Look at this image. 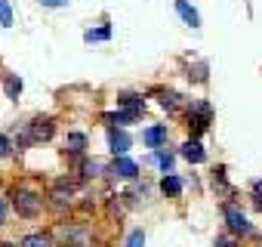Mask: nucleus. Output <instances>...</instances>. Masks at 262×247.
<instances>
[{
    "label": "nucleus",
    "instance_id": "obj_1",
    "mask_svg": "<svg viewBox=\"0 0 262 247\" xmlns=\"http://www.w3.org/2000/svg\"><path fill=\"white\" fill-rule=\"evenodd\" d=\"M13 207H16V213H19V216H25V219H34V216L40 213V207H43V198H40L37 192L16 189V192H13Z\"/></svg>",
    "mask_w": 262,
    "mask_h": 247
},
{
    "label": "nucleus",
    "instance_id": "obj_2",
    "mask_svg": "<svg viewBox=\"0 0 262 247\" xmlns=\"http://www.w3.org/2000/svg\"><path fill=\"white\" fill-rule=\"evenodd\" d=\"M210 120H213V108H210V102H204V99H191V105H188V127H191L194 133H204V130L210 127Z\"/></svg>",
    "mask_w": 262,
    "mask_h": 247
},
{
    "label": "nucleus",
    "instance_id": "obj_3",
    "mask_svg": "<svg viewBox=\"0 0 262 247\" xmlns=\"http://www.w3.org/2000/svg\"><path fill=\"white\" fill-rule=\"evenodd\" d=\"M25 130L31 133V139H34V146H37V142H47V139H53V133H56V123H53V117H34L31 123H25Z\"/></svg>",
    "mask_w": 262,
    "mask_h": 247
},
{
    "label": "nucleus",
    "instance_id": "obj_4",
    "mask_svg": "<svg viewBox=\"0 0 262 247\" xmlns=\"http://www.w3.org/2000/svg\"><path fill=\"white\" fill-rule=\"evenodd\" d=\"M129 146H133V139H129V133H126L123 127H108V149H111V155H114V158L126 155V152H129Z\"/></svg>",
    "mask_w": 262,
    "mask_h": 247
},
{
    "label": "nucleus",
    "instance_id": "obj_5",
    "mask_svg": "<svg viewBox=\"0 0 262 247\" xmlns=\"http://www.w3.org/2000/svg\"><path fill=\"white\" fill-rule=\"evenodd\" d=\"M142 142L158 152V149H167V123H155V127H145L142 130Z\"/></svg>",
    "mask_w": 262,
    "mask_h": 247
},
{
    "label": "nucleus",
    "instance_id": "obj_6",
    "mask_svg": "<svg viewBox=\"0 0 262 247\" xmlns=\"http://www.w3.org/2000/svg\"><path fill=\"white\" fill-rule=\"evenodd\" d=\"M108 173H114V176H120V179H136V176H139V164H136L133 158L120 155V158H114V164H111Z\"/></svg>",
    "mask_w": 262,
    "mask_h": 247
},
{
    "label": "nucleus",
    "instance_id": "obj_7",
    "mask_svg": "<svg viewBox=\"0 0 262 247\" xmlns=\"http://www.w3.org/2000/svg\"><path fill=\"white\" fill-rule=\"evenodd\" d=\"M225 222H228V229H231L234 235H250V232H253V225L247 222V216H244L237 207H231V204L225 207Z\"/></svg>",
    "mask_w": 262,
    "mask_h": 247
},
{
    "label": "nucleus",
    "instance_id": "obj_8",
    "mask_svg": "<svg viewBox=\"0 0 262 247\" xmlns=\"http://www.w3.org/2000/svg\"><path fill=\"white\" fill-rule=\"evenodd\" d=\"M179 155H182L188 164H204V161H207V152H204V146H201L198 139H188V142H182Z\"/></svg>",
    "mask_w": 262,
    "mask_h": 247
},
{
    "label": "nucleus",
    "instance_id": "obj_9",
    "mask_svg": "<svg viewBox=\"0 0 262 247\" xmlns=\"http://www.w3.org/2000/svg\"><path fill=\"white\" fill-rule=\"evenodd\" d=\"M139 108H120V111H114V114H105V120L111 123V127H126V123H133V120H139Z\"/></svg>",
    "mask_w": 262,
    "mask_h": 247
},
{
    "label": "nucleus",
    "instance_id": "obj_10",
    "mask_svg": "<svg viewBox=\"0 0 262 247\" xmlns=\"http://www.w3.org/2000/svg\"><path fill=\"white\" fill-rule=\"evenodd\" d=\"M176 13H179V19H182L188 28H201V13L188 4V0H176Z\"/></svg>",
    "mask_w": 262,
    "mask_h": 247
},
{
    "label": "nucleus",
    "instance_id": "obj_11",
    "mask_svg": "<svg viewBox=\"0 0 262 247\" xmlns=\"http://www.w3.org/2000/svg\"><path fill=\"white\" fill-rule=\"evenodd\" d=\"M65 152L80 158V155L86 152V133H68V136H65Z\"/></svg>",
    "mask_w": 262,
    "mask_h": 247
},
{
    "label": "nucleus",
    "instance_id": "obj_12",
    "mask_svg": "<svg viewBox=\"0 0 262 247\" xmlns=\"http://www.w3.org/2000/svg\"><path fill=\"white\" fill-rule=\"evenodd\" d=\"M161 192H164L167 198H179V195H182V179H179L176 173H164V179H161Z\"/></svg>",
    "mask_w": 262,
    "mask_h": 247
},
{
    "label": "nucleus",
    "instance_id": "obj_13",
    "mask_svg": "<svg viewBox=\"0 0 262 247\" xmlns=\"http://www.w3.org/2000/svg\"><path fill=\"white\" fill-rule=\"evenodd\" d=\"M86 44H102V40H111V25H99V28H90L83 34Z\"/></svg>",
    "mask_w": 262,
    "mask_h": 247
},
{
    "label": "nucleus",
    "instance_id": "obj_14",
    "mask_svg": "<svg viewBox=\"0 0 262 247\" xmlns=\"http://www.w3.org/2000/svg\"><path fill=\"white\" fill-rule=\"evenodd\" d=\"M22 87H25V84H22L19 74H7V77H4V90H7L10 99H19V96H22Z\"/></svg>",
    "mask_w": 262,
    "mask_h": 247
},
{
    "label": "nucleus",
    "instance_id": "obj_15",
    "mask_svg": "<svg viewBox=\"0 0 262 247\" xmlns=\"http://www.w3.org/2000/svg\"><path fill=\"white\" fill-rule=\"evenodd\" d=\"M155 161H158V167H161L164 173H173V161H176V155L167 152V149H158V152H155Z\"/></svg>",
    "mask_w": 262,
    "mask_h": 247
},
{
    "label": "nucleus",
    "instance_id": "obj_16",
    "mask_svg": "<svg viewBox=\"0 0 262 247\" xmlns=\"http://www.w3.org/2000/svg\"><path fill=\"white\" fill-rule=\"evenodd\" d=\"M22 247H53V238L50 235H28V238H22Z\"/></svg>",
    "mask_w": 262,
    "mask_h": 247
},
{
    "label": "nucleus",
    "instance_id": "obj_17",
    "mask_svg": "<svg viewBox=\"0 0 262 247\" xmlns=\"http://www.w3.org/2000/svg\"><path fill=\"white\" fill-rule=\"evenodd\" d=\"M161 105H164L167 111H179V105H182V96H179V93H164V96H161Z\"/></svg>",
    "mask_w": 262,
    "mask_h": 247
},
{
    "label": "nucleus",
    "instance_id": "obj_18",
    "mask_svg": "<svg viewBox=\"0 0 262 247\" xmlns=\"http://www.w3.org/2000/svg\"><path fill=\"white\" fill-rule=\"evenodd\" d=\"M0 28H13V10L7 0H0Z\"/></svg>",
    "mask_w": 262,
    "mask_h": 247
},
{
    "label": "nucleus",
    "instance_id": "obj_19",
    "mask_svg": "<svg viewBox=\"0 0 262 247\" xmlns=\"http://www.w3.org/2000/svg\"><path fill=\"white\" fill-rule=\"evenodd\" d=\"M102 161H83V176L90 179V176H102Z\"/></svg>",
    "mask_w": 262,
    "mask_h": 247
},
{
    "label": "nucleus",
    "instance_id": "obj_20",
    "mask_svg": "<svg viewBox=\"0 0 262 247\" xmlns=\"http://www.w3.org/2000/svg\"><path fill=\"white\" fill-rule=\"evenodd\" d=\"M126 247H145V232L142 229H133L126 238Z\"/></svg>",
    "mask_w": 262,
    "mask_h": 247
},
{
    "label": "nucleus",
    "instance_id": "obj_21",
    "mask_svg": "<svg viewBox=\"0 0 262 247\" xmlns=\"http://www.w3.org/2000/svg\"><path fill=\"white\" fill-rule=\"evenodd\" d=\"M10 155H13V142L0 133V158H10Z\"/></svg>",
    "mask_w": 262,
    "mask_h": 247
},
{
    "label": "nucleus",
    "instance_id": "obj_22",
    "mask_svg": "<svg viewBox=\"0 0 262 247\" xmlns=\"http://www.w3.org/2000/svg\"><path fill=\"white\" fill-rule=\"evenodd\" d=\"M37 4L47 10H62V7H68V0H37Z\"/></svg>",
    "mask_w": 262,
    "mask_h": 247
},
{
    "label": "nucleus",
    "instance_id": "obj_23",
    "mask_svg": "<svg viewBox=\"0 0 262 247\" xmlns=\"http://www.w3.org/2000/svg\"><path fill=\"white\" fill-rule=\"evenodd\" d=\"M4 222H7V201L0 198V225H4Z\"/></svg>",
    "mask_w": 262,
    "mask_h": 247
},
{
    "label": "nucleus",
    "instance_id": "obj_24",
    "mask_svg": "<svg viewBox=\"0 0 262 247\" xmlns=\"http://www.w3.org/2000/svg\"><path fill=\"white\" fill-rule=\"evenodd\" d=\"M216 247H234L231 241H216Z\"/></svg>",
    "mask_w": 262,
    "mask_h": 247
},
{
    "label": "nucleus",
    "instance_id": "obj_25",
    "mask_svg": "<svg viewBox=\"0 0 262 247\" xmlns=\"http://www.w3.org/2000/svg\"><path fill=\"white\" fill-rule=\"evenodd\" d=\"M0 247H19V244H10V241H4V244H0Z\"/></svg>",
    "mask_w": 262,
    "mask_h": 247
}]
</instances>
